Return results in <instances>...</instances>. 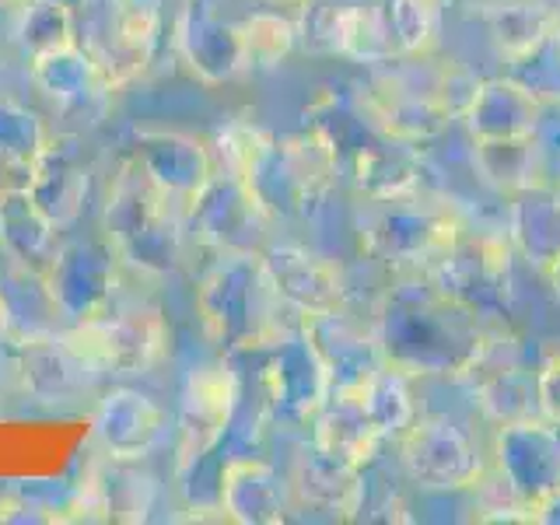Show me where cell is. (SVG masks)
<instances>
[{
    "instance_id": "cell-1",
    "label": "cell",
    "mask_w": 560,
    "mask_h": 525,
    "mask_svg": "<svg viewBox=\"0 0 560 525\" xmlns=\"http://www.w3.org/2000/svg\"><path fill=\"white\" fill-rule=\"evenodd\" d=\"M186 214L175 207L137 158H122L102 207V235L127 267L168 273L179 259V232Z\"/></svg>"
},
{
    "instance_id": "cell-2",
    "label": "cell",
    "mask_w": 560,
    "mask_h": 525,
    "mask_svg": "<svg viewBox=\"0 0 560 525\" xmlns=\"http://www.w3.org/2000/svg\"><path fill=\"white\" fill-rule=\"evenodd\" d=\"M81 11L92 14V25L78 32V43L92 52L105 88L116 92L144 74L162 35V14L151 0H88Z\"/></svg>"
},
{
    "instance_id": "cell-3",
    "label": "cell",
    "mask_w": 560,
    "mask_h": 525,
    "mask_svg": "<svg viewBox=\"0 0 560 525\" xmlns=\"http://www.w3.org/2000/svg\"><path fill=\"white\" fill-rule=\"evenodd\" d=\"M63 340L102 375H144L165 358L168 323L165 315L144 308H113L98 319L74 323L63 329Z\"/></svg>"
},
{
    "instance_id": "cell-4",
    "label": "cell",
    "mask_w": 560,
    "mask_h": 525,
    "mask_svg": "<svg viewBox=\"0 0 560 525\" xmlns=\"http://www.w3.org/2000/svg\"><path fill=\"white\" fill-rule=\"evenodd\" d=\"M122 267H127V262L119 259V253L113 249V242L105 235L70 238V242H60V249L43 277H46L49 294L57 298L63 319L88 323L116 308V288H119Z\"/></svg>"
},
{
    "instance_id": "cell-5",
    "label": "cell",
    "mask_w": 560,
    "mask_h": 525,
    "mask_svg": "<svg viewBox=\"0 0 560 525\" xmlns=\"http://www.w3.org/2000/svg\"><path fill=\"white\" fill-rule=\"evenodd\" d=\"M95 179V154L74 133H52L43 154L35 158V175L28 197L39 207V214L57 228L67 232L81 221V210L88 203Z\"/></svg>"
},
{
    "instance_id": "cell-6",
    "label": "cell",
    "mask_w": 560,
    "mask_h": 525,
    "mask_svg": "<svg viewBox=\"0 0 560 525\" xmlns=\"http://www.w3.org/2000/svg\"><path fill=\"white\" fill-rule=\"evenodd\" d=\"M168 417L158 402L144 393L133 389H116L92 413L95 442L102 445L109 463H140L158 448L165 438Z\"/></svg>"
},
{
    "instance_id": "cell-7",
    "label": "cell",
    "mask_w": 560,
    "mask_h": 525,
    "mask_svg": "<svg viewBox=\"0 0 560 525\" xmlns=\"http://www.w3.org/2000/svg\"><path fill=\"white\" fill-rule=\"evenodd\" d=\"M133 158L144 165V172L158 183V189L189 218L192 203H197L200 192L210 186V158L200 140L168 133V130H140L133 144Z\"/></svg>"
},
{
    "instance_id": "cell-8",
    "label": "cell",
    "mask_w": 560,
    "mask_h": 525,
    "mask_svg": "<svg viewBox=\"0 0 560 525\" xmlns=\"http://www.w3.org/2000/svg\"><path fill=\"white\" fill-rule=\"evenodd\" d=\"M18 378L25 393L43 402H70L92 389L98 378L74 347L63 340V329L43 340L18 343Z\"/></svg>"
},
{
    "instance_id": "cell-9",
    "label": "cell",
    "mask_w": 560,
    "mask_h": 525,
    "mask_svg": "<svg viewBox=\"0 0 560 525\" xmlns=\"http://www.w3.org/2000/svg\"><path fill=\"white\" fill-rule=\"evenodd\" d=\"M0 329L14 343L43 340L63 329V312L49 294L46 277L22 267H4L0 273Z\"/></svg>"
},
{
    "instance_id": "cell-10",
    "label": "cell",
    "mask_w": 560,
    "mask_h": 525,
    "mask_svg": "<svg viewBox=\"0 0 560 525\" xmlns=\"http://www.w3.org/2000/svg\"><path fill=\"white\" fill-rule=\"evenodd\" d=\"M228 46H238L242 39L214 22V14L200 8V0H186V8L175 18V49L179 57L192 67V74H200L203 81H221L232 74L238 52H228Z\"/></svg>"
},
{
    "instance_id": "cell-11",
    "label": "cell",
    "mask_w": 560,
    "mask_h": 525,
    "mask_svg": "<svg viewBox=\"0 0 560 525\" xmlns=\"http://www.w3.org/2000/svg\"><path fill=\"white\" fill-rule=\"evenodd\" d=\"M60 235L32 203V197H14L0 203V256L11 267H22L32 273H46L52 256L60 249Z\"/></svg>"
},
{
    "instance_id": "cell-12",
    "label": "cell",
    "mask_w": 560,
    "mask_h": 525,
    "mask_svg": "<svg viewBox=\"0 0 560 525\" xmlns=\"http://www.w3.org/2000/svg\"><path fill=\"white\" fill-rule=\"evenodd\" d=\"M28 81L39 88L46 98L60 102V105H81V102H92L95 95L109 92L95 60H92V52H88L81 43L32 57Z\"/></svg>"
},
{
    "instance_id": "cell-13",
    "label": "cell",
    "mask_w": 560,
    "mask_h": 525,
    "mask_svg": "<svg viewBox=\"0 0 560 525\" xmlns=\"http://www.w3.org/2000/svg\"><path fill=\"white\" fill-rule=\"evenodd\" d=\"M218 368H200V372H192L189 385H186V402H183V445H179V455H183V466L192 459V455H200L214 431L228 420V396H224V378L214 375Z\"/></svg>"
},
{
    "instance_id": "cell-14",
    "label": "cell",
    "mask_w": 560,
    "mask_h": 525,
    "mask_svg": "<svg viewBox=\"0 0 560 525\" xmlns=\"http://www.w3.org/2000/svg\"><path fill=\"white\" fill-rule=\"evenodd\" d=\"M14 22V43L25 57H39L49 49H63L78 43V14L60 0H25Z\"/></svg>"
},
{
    "instance_id": "cell-15",
    "label": "cell",
    "mask_w": 560,
    "mask_h": 525,
    "mask_svg": "<svg viewBox=\"0 0 560 525\" xmlns=\"http://www.w3.org/2000/svg\"><path fill=\"white\" fill-rule=\"evenodd\" d=\"M49 137L52 130L28 109V105H22L11 95H0V151L35 162V158L43 154V148L49 144Z\"/></svg>"
},
{
    "instance_id": "cell-16",
    "label": "cell",
    "mask_w": 560,
    "mask_h": 525,
    "mask_svg": "<svg viewBox=\"0 0 560 525\" xmlns=\"http://www.w3.org/2000/svg\"><path fill=\"white\" fill-rule=\"evenodd\" d=\"M32 175H35V162L0 151V203L14 200V197H25V192L32 189Z\"/></svg>"
},
{
    "instance_id": "cell-17",
    "label": "cell",
    "mask_w": 560,
    "mask_h": 525,
    "mask_svg": "<svg viewBox=\"0 0 560 525\" xmlns=\"http://www.w3.org/2000/svg\"><path fill=\"white\" fill-rule=\"evenodd\" d=\"M60 4H67L70 11H74V14H78V11H81V8L88 4V0H60Z\"/></svg>"
},
{
    "instance_id": "cell-18",
    "label": "cell",
    "mask_w": 560,
    "mask_h": 525,
    "mask_svg": "<svg viewBox=\"0 0 560 525\" xmlns=\"http://www.w3.org/2000/svg\"><path fill=\"white\" fill-rule=\"evenodd\" d=\"M0 4H11V8H22L25 0H0Z\"/></svg>"
}]
</instances>
